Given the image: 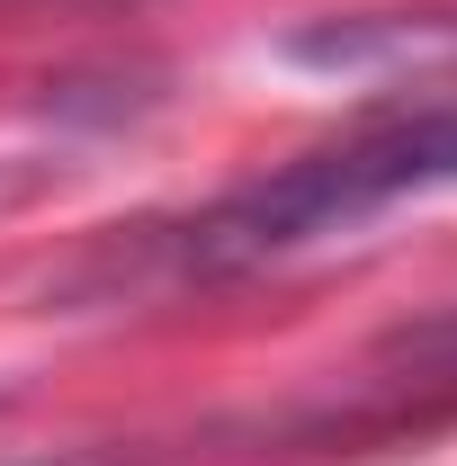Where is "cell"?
Instances as JSON below:
<instances>
[{"label": "cell", "instance_id": "6da1fadb", "mask_svg": "<svg viewBox=\"0 0 457 466\" xmlns=\"http://www.w3.org/2000/svg\"><path fill=\"white\" fill-rule=\"evenodd\" d=\"M440 188H457V90L412 99V108H377L359 126H341L332 144L225 188L216 207H198L188 225L162 233V269L198 279V288L207 279H251L269 260L341 242V233L377 225L395 207H421Z\"/></svg>", "mask_w": 457, "mask_h": 466}, {"label": "cell", "instance_id": "7a4b0ae2", "mask_svg": "<svg viewBox=\"0 0 457 466\" xmlns=\"http://www.w3.org/2000/svg\"><path fill=\"white\" fill-rule=\"evenodd\" d=\"M386 359L421 368V377H457V314L421 323V332H395V341H386Z\"/></svg>", "mask_w": 457, "mask_h": 466}]
</instances>
